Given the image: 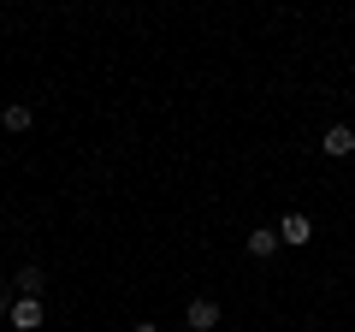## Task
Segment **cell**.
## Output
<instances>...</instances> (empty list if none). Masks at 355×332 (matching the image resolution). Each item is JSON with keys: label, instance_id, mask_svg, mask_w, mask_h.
Returning <instances> with one entry per match:
<instances>
[{"label": "cell", "instance_id": "277c9868", "mask_svg": "<svg viewBox=\"0 0 355 332\" xmlns=\"http://www.w3.org/2000/svg\"><path fill=\"white\" fill-rule=\"evenodd\" d=\"M320 154H331V160H343V154H355V131H349V125H331L326 137H320Z\"/></svg>", "mask_w": 355, "mask_h": 332}, {"label": "cell", "instance_id": "7a4b0ae2", "mask_svg": "<svg viewBox=\"0 0 355 332\" xmlns=\"http://www.w3.org/2000/svg\"><path fill=\"white\" fill-rule=\"evenodd\" d=\"M279 243H291V249L314 243V219H308V214H296V208H291V214L279 219Z\"/></svg>", "mask_w": 355, "mask_h": 332}, {"label": "cell", "instance_id": "6da1fadb", "mask_svg": "<svg viewBox=\"0 0 355 332\" xmlns=\"http://www.w3.org/2000/svg\"><path fill=\"white\" fill-rule=\"evenodd\" d=\"M184 320H190V332H214L219 320H225V308H219L214 297H196V303L184 308Z\"/></svg>", "mask_w": 355, "mask_h": 332}, {"label": "cell", "instance_id": "ba28073f", "mask_svg": "<svg viewBox=\"0 0 355 332\" xmlns=\"http://www.w3.org/2000/svg\"><path fill=\"white\" fill-rule=\"evenodd\" d=\"M12 303H18V291H12L6 279H0V315H12Z\"/></svg>", "mask_w": 355, "mask_h": 332}, {"label": "cell", "instance_id": "8992f818", "mask_svg": "<svg viewBox=\"0 0 355 332\" xmlns=\"http://www.w3.org/2000/svg\"><path fill=\"white\" fill-rule=\"evenodd\" d=\"M12 291H18V297H42V291H48V273L30 261V267H18V273H12Z\"/></svg>", "mask_w": 355, "mask_h": 332}, {"label": "cell", "instance_id": "52a82bcc", "mask_svg": "<svg viewBox=\"0 0 355 332\" xmlns=\"http://www.w3.org/2000/svg\"><path fill=\"white\" fill-rule=\"evenodd\" d=\"M249 256H254V261L279 256V226H254V231H249Z\"/></svg>", "mask_w": 355, "mask_h": 332}, {"label": "cell", "instance_id": "5b68a950", "mask_svg": "<svg viewBox=\"0 0 355 332\" xmlns=\"http://www.w3.org/2000/svg\"><path fill=\"white\" fill-rule=\"evenodd\" d=\"M0 125H6V137H18V131L36 125V113H30V101H6L0 107Z\"/></svg>", "mask_w": 355, "mask_h": 332}, {"label": "cell", "instance_id": "3957f363", "mask_svg": "<svg viewBox=\"0 0 355 332\" xmlns=\"http://www.w3.org/2000/svg\"><path fill=\"white\" fill-rule=\"evenodd\" d=\"M6 320H12L18 332H36L42 320H48V308H42V297H18V303H12V315H6Z\"/></svg>", "mask_w": 355, "mask_h": 332}, {"label": "cell", "instance_id": "9c48e42d", "mask_svg": "<svg viewBox=\"0 0 355 332\" xmlns=\"http://www.w3.org/2000/svg\"><path fill=\"white\" fill-rule=\"evenodd\" d=\"M130 332H160V326H154V320H137V326H130Z\"/></svg>", "mask_w": 355, "mask_h": 332}]
</instances>
